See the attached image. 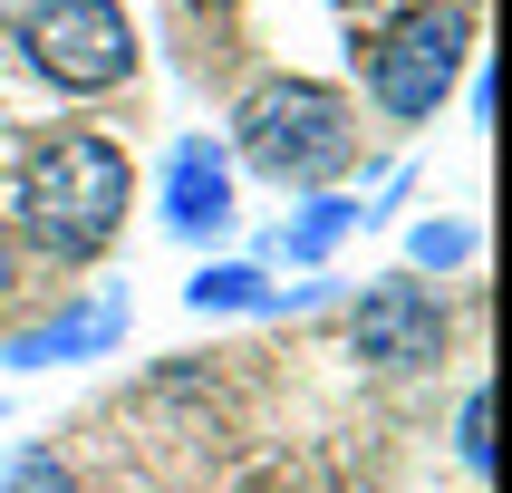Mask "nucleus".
<instances>
[{"label":"nucleus","instance_id":"nucleus-9","mask_svg":"<svg viewBox=\"0 0 512 493\" xmlns=\"http://www.w3.org/2000/svg\"><path fill=\"white\" fill-rule=\"evenodd\" d=\"M339 232H358V194H310L281 232H271V242H261V252H271V261H300V271H319V261L339 252Z\"/></svg>","mask_w":512,"mask_h":493},{"label":"nucleus","instance_id":"nucleus-13","mask_svg":"<svg viewBox=\"0 0 512 493\" xmlns=\"http://www.w3.org/2000/svg\"><path fill=\"white\" fill-rule=\"evenodd\" d=\"M10 300H20V242L0 232V310H10Z\"/></svg>","mask_w":512,"mask_h":493},{"label":"nucleus","instance_id":"nucleus-7","mask_svg":"<svg viewBox=\"0 0 512 493\" xmlns=\"http://www.w3.org/2000/svg\"><path fill=\"white\" fill-rule=\"evenodd\" d=\"M232 213H242L232 203V155L213 136H184L165 155V232L174 242H223Z\"/></svg>","mask_w":512,"mask_h":493},{"label":"nucleus","instance_id":"nucleus-6","mask_svg":"<svg viewBox=\"0 0 512 493\" xmlns=\"http://www.w3.org/2000/svg\"><path fill=\"white\" fill-rule=\"evenodd\" d=\"M126 319H136V300H126V281H107V290H87V300H68V310H49L39 329L0 339V368H10V377H39V368L107 358V348H126Z\"/></svg>","mask_w":512,"mask_h":493},{"label":"nucleus","instance_id":"nucleus-3","mask_svg":"<svg viewBox=\"0 0 512 493\" xmlns=\"http://www.w3.org/2000/svg\"><path fill=\"white\" fill-rule=\"evenodd\" d=\"M464 49H474V20H464L455 0H445V10L426 0V10H406L397 29H377V49H368V97H377V116L426 126V116L455 97Z\"/></svg>","mask_w":512,"mask_h":493},{"label":"nucleus","instance_id":"nucleus-10","mask_svg":"<svg viewBox=\"0 0 512 493\" xmlns=\"http://www.w3.org/2000/svg\"><path fill=\"white\" fill-rule=\"evenodd\" d=\"M474 252H484V232L464 223V213H426V223L406 232V261H416V271H464Z\"/></svg>","mask_w":512,"mask_h":493},{"label":"nucleus","instance_id":"nucleus-8","mask_svg":"<svg viewBox=\"0 0 512 493\" xmlns=\"http://www.w3.org/2000/svg\"><path fill=\"white\" fill-rule=\"evenodd\" d=\"M271 271L261 261H203L194 281H184V310H203V319H271Z\"/></svg>","mask_w":512,"mask_h":493},{"label":"nucleus","instance_id":"nucleus-12","mask_svg":"<svg viewBox=\"0 0 512 493\" xmlns=\"http://www.w3.org/2000/svg\"><path fill=\"white\" fill-rule=\"evenodd\" d=\"M455 455H464V474H493V397L484 387H464V406H455Z\"/></svg>","mask_w":512,"mask_h":493},{"label":"nucleus","instance_id":"nucleus-11","mask_svg":"<svg viewBox=\"0 0 512 493\" xmlns=\"http://www.w3.org/2000/svg\"><path fill=\"white\" fill-rule=\"evenodd\" d=\"M0 493H78V464L49 455V445H20V455L0 464Z\"/></svg>","mask_w":512,"mask_h":493},{"label":"nucleus","instance_id":"nucleus-4","mask_svg":"<svg viewBox=\"0 0 512 493\" xmlns=\"http://www.w3.org/2000/svg\"><path fill=\"white\" fill-rule=\"evenodd\" d=\"M20 49L29 68L68 97H107V87L136 78V20L116 0H29L20 20Z\"/></svg>","mask_w":512,"mask_h":493},{"label":"nucleus","instance_id":"nucleus-5","mask_svg":"<svg viewBox=\"0 0 512 493\" xmlns=\"http://www.w3.org/2000/svg\"><path fill=\"white\" fill-rule=\"evenodd\" d=\"M348 358L377 377H416L445 358V300H435L416 271H387L348 300Z\"/></svg>","mask_w":512,"mask_h":493},{"label":"nucleus","instance_id":"nucleus-2","mask_svg":"<svg viewBox=\"0 0 512 493\" xmlns=\"http://www.w3.org/2000/svg\"><path fill=\"white\" fill-rule=\"evenodd\" d=\"M126 203H136V165L107 136H58L20 174V223L49 261H97L126 232Z\"/></svg>","mask_w":512,"mask_h":493},{"label":"nucleus","instance_id":"nucleus-1","mask_svg":"<svg viewBox=\"0 0 512 493\" xmlns=\"http://www.w3.org/2000/svg\"><path fill=\"white\" fill-rule=\"evenodd\" d=\"M232 165H252L261 184H300V194H329V174H348L358 155V116L329 78H261L242 107H232Z\"/></svg>","mask_w":512,"mask_h":493}]
</instances>
